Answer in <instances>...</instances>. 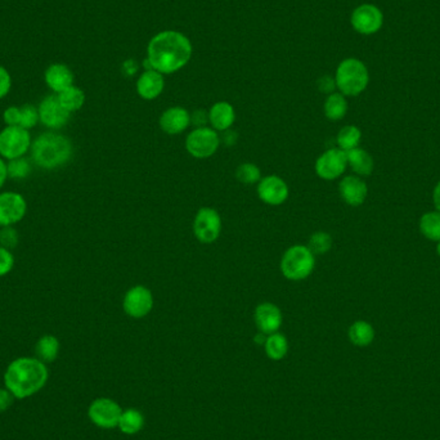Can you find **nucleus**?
Instances as JSON below:
<instances>
[{"instance_id":"nucleus-14","label":"nucleus","mask_w":440,"mask_h":440,"mask_svg":"<svg viewBox=\"0 0 440 440\" xmlns=\"http://www.w3.org/2000/svg\"><path fill=\"white\" fill-rule=\"evenodd\" d=\"M289 195L287 183L278 175L264 177L258 183V196L267 205L280 206L289 199Z\"/></svg>"},{"instance_id":"nucleus-20","label":"nucleus","mask_w":440,"mask_h":440,"mask_svg":"<svg viewBox=\"0 0 440 440\" xmlns=\"http://www.w3.org/2000/svg\"><path fill=\"white\" fill-rule=\"evenodd\" d=\"M165 86L162 73L155 70H146L136 82V92L140 98L146 101H154L162 93Z\"/></svg>"},{"instance_id":"nucleus-40","label":"nucleus","mask_w":440,"mask_h":440,"mask_svg":"<svg viewBox=\"0 0 440 440\" xmlns=\"http://www.w3.org/2000/svg\"><path fill=\"white\" fill-rule=\"evenodd\" d=\"M318 89L319 92L322 93H326V95H332L334 90L336 89V82L334 77L326 75V76H322L319 80H318Z\"/></svg>"},{"instance_id":"nucleus-19","label":"nucleus","mask_w":440,"mask_h":440,"mask_svg":"<svg viewBox=\"0 0 440 440\" xmlns=\"http://www.w3.org/2000/svg\"><path fill=\"white\" fill-rule=\"evenodd\" d=\"M339 192L341 199H344V202L347 205L360 206L366 201L368 188L366 183L359 177L349 175L341 179L339 184Z\"/></svg>"},{"instance_id":"nucleus-28","label":"nucleus","mask_w":440,"mask_h":440,"mask_svg":"<svg viewBox=\"0 0 440 440\" xmlns=\"http://www.w3.org/2000/svg\"><path fill=\"white\" fill-rule=\"evenodd\" d=\"M264 346H265L267 356H269L273 360H281L289 352L287 339L280 332L268 335Z\"/></svg>"},{"instance_id":"nucleus-4","label":"nucleus","mask_w":440,"mask_h":440,"mask_svg":"<svg viewBox=\"0 0 440 440\" xmlns=\"http://www.w3.org/2000/svg\"><path fill=\"white\" fill-rule=\"evenodd\" d=\"M368 71L365 63L356 58H347L339 64L336 70V88L341 95L356 97L360 95L368 85Z\"/></svg>"},{"instance_id":"nucleus-39","label":"nucleus","mask_w":440,"mask_h":440,"mask_svg":"<svg viewBox=\"0 0 440 440\" xmlns=\"http://www.w3.org/2000/svg\"><path fill=\"white\" fill-rule=\"evenodd\" d=\"M208 124H210L209 112L205 110H196L191 114V125L195 126V129L205 127Z\"/></svg>"},{"instance_id":"nucleus-30","label":"nucleus","mask_w":440,"mask_h":440,"mask_svg":"<svg viewBox=\"0 0 440 440\" xmlns=\"http://www.w3.org/2000/svg\"><path fill=\"white\" fill-rule=\"evenodd\" d=\"M362 139V132L356 125H346L339 132L336 142L337 146L343 151H352L359 146Z\"/></svg>"},{"instance_id":"nucleus-15","label":"nucleus","mask_w":440,"mask_h":440,"mask_svg":"<svg viewBox=\"0 0 440 440\" xmlns=\"http://www.w3.org/2000/svg\"><path fill=\"white\" fill-rule=\"evenodd\" d=\"M382 20V13L378 7L372 4H363L354 10L350 22L356 32L371 35L381 29Z\"/></svg>"},{"instance_id":"nucleus-8","label":"nucleus","mask_w":440,"mask_h":440,"mask_svg":"<svg viewBox=\"0 0 440 440\" xmlns=\"http://www.w3.org/2000/svg\"><path fill=\"white\" fill-rule=\"evenodd\" d=\"M193 233L201 243H214L221 233L220 214L212 208H201L193 221Z\"/></svg>"},{"instance_id":"nucleus-7","label":"nucleus","mask_w":440,"mask_h":440,"mask_svg":"<svg viewBox=\"0 0 440 440\" xmlns=\"http://www.w3.org/2000/svg\"><path fill=\"white\" fill-rule=\"evenodd\" d=\"M220 136L210 126L193 129L186 138V149L195 158H209L220 147Z\"/></svg>"},{"instance_id":"nucleus-27","label":"nucleus","mask_w":440,"mask_h":440,"mask_svg":"<svg viewBox=\"0 0 440 440\" xmlns=\"http://www.w3.org/2000/svg\"><path fill=\"white\" fill-rule=\"evenodd\" d=\"M419 231L430 241H440V212H426L419 219Z\"/></svg>"},{"instance_id":"nucleus-34","label":"nucleus","mask_w":440,"mask_h":440,"mask_svg":"<svg viewBox=\"0 0 440 440\" xmlns=\"http://www.w3.org/2000/svg\"><path fill=\"white\" fill-rule=\"evenodd\" d=\"M38 123H40L38 107H35L34 105L22 106L20 126L26 130H32V127L38 125Z\"/></svg>"},{"instance_id":"nucleus-42","label":"nucleus","mask_w":440,"mask_h":440,"mask_svg":"<svg viewBox=\"0 0 440 440\" xmlns=\"http://www.w3.org/2000/svg\"><path fill=\"white\" fill-rule=\"evenodd\" d=\"M237 139H239V136L234 130L232 129H228L225 132H221V136H220V142H223L225 146H234L237 143Z\"/></svg>"},{"instance_id":"nucleus-21","label":"nucleus","mask_w":440,"mask_h":440,"mask_svg":"<svg viewBox=\"0 0 440 440\" xmlns=\"http://www.w3.org/2000/svg\"><path fill=\"white\" fill-rule=\"evenodd\" d=\"M210 125L218 133L231 129L236 121V112L231 103L217 102L209 111Z\"/></svg>"},{"instance_id":"nucleus-1","label":"nucleus","mask_w":440,"mask_h":440,"mask_svg":"<svg viewBox=\"0 0 440 440\" xmlns=\"http://www.w3.org/2000/svg\"><path fill=\"white\" fill-rule=\"evenodd\" d=\"M192 57V44L182 32H158L147 47V61L151 70L160 73H174L183 69Z\"/></svg>"},{"instance_id":"nucleus-16","label":"nucleus","mask_w":440,"mask_h":440,"mask_svg":"<svg viewBox=\"0 0 440 440\" xmlns=\"http://www.w3.org/2000/svg\"><path fill=\"white\" fill-rule=\"evenodd\" d=\"M254 321L259 332L272 335L278 332L283 322L281 309L273 303H262L258 305L254 312Z\"/></svg>"},{"instance_id":"nucleus-37","label":"nucleus","mask_w":440,"mask_h":440,"mask_svg":"<svg viewBox=\"0 0 440 440\" xmlns=\"http://www.w3.org/2000/svg\"><path fill=\"white\" fill-rule=\"evenodd\" d=\"M20 117H21V107L11 106L5 108L3 112V120L7 126H20Z\"/></svg>"},{"instance_id":"nucleus-9","label":"nucleus","mask_w":440,"mask_h":440,"mask_svg":"<svg viewBox=\"0 0 440 440\" xmlns=\"http://www.w3.org/2000/svg\"><path fill=\"white\" fill-rule=\"evenodd\" d=\"M27 211L26 199L19 192H0V227H13Z\"/></svg>"},{"instance_id":"nucleus-22","label":"nucleus","mask_w":440,"mask_h":440,"mask_svg":"<svg viewBox=\"0 0 440 440\" xmlns=\"http://www.w3.org/2000/svg\"><path fill=\"white\" fill-rule=\"evenodd\" d=\"M347 158V165L352 168V170L360 175V177H368L374 171V158L372 156L359 147H356L352 151L346 152Z\"/></svg>"},{"instance_id":"nucleus-36","label":"nucleus","mask_w":440,"mask_h":440,"mask_svg":"<svg viewBox=\"0 0 440 440\" xmlns=\"http://www.w3.org/2000/svg\"><path fill=\"white\" fill-rule=\"evenodd\" d=\"M14 267V256L11 250L0 246V277L11 273Z\"/></svg>"},{"instance_id":"nucleus-32","label":"nucleus","mask_w":440,"mask_h":440,"mask_svg":"<svg viewBox=\"0 0 440 440\" xmlns=\"http://www.w3.org/2000/svg\"><path fill=\"white\" fill-rule=\"evenodd\" d=\"M7 169H8V178L21 180V179H26L30 175L32 164L27 158L23 156V158L10 160L7 162Z\"/></svg>"},{"instance_id":"nucleus-17","label":"nucleus","mask_w":440,"mask_h":440,"mask_svg":"<svg viewBox=\"0 0 440 440\" xmlns=\"http://www.w3.org/2000/svg\"><path fill=\"white\" fill-rule=\"evenodd\" d=\"M160 127L169 136H177L188 129L191 125V114L183 107H170L160 117Z\"/></svg>"},{"instance_id":"nucleus-33","label":"nucleus","mask_w":440,"mask_h":440,"mask_svg":"<svg viewBox=\"0 0 440 440\" xmlns=\"http://www.w3.org/2000/svg\"><path fill=\"white\" fill-rule=\"evenodd\" d=\"M236 178L243 184H255L262 180V171L255 164L245 162L237 168Z\"/></svg>"},{"instance_id":"nucleus-5","label":"nucleus","mask_w":440,"mask_h":440,"mask_svg":"<svg viewBox=\"0 0 440 440\" xmlns=\"http://www.w3.org/2000/svg\"><path fill=\"white\" fill-rule=\"evenodd\" d=\"M315 268V255L304 245H293L283 254L281 272L290 281H303Z\"/></svg>"},{"instance_id":"nucleus-11","label":"nucleus","mask_w":440,"mask_h":440,"mask_svg":"<svg viewBox=\"0 0 440 440\" xmlns=\"http://www.w3.org/2000/svg\"><path fill=\"white\" fill-rule=\"evenodd\" d=\"M123 308L126 315L132 318H145L154 308V295L146 286H134L125 293Z\"/></svg>"},{"instance_id":"nucleus-3","label":"nucleus","mask_w":440,"mask_h":440,"mask_svg":"<svg viewBox=\"0 0 440 440\" xmlns=\"http://www.w3.org/2000/svg\"><path fill=\"white\" fill-rule=\"evenodd\" d=\"M32 161L45 170H54L66 165L73 156V143L67 136L47 132L32 142Z\"/></svg>"},{"instance_id":"nucleus-41","label":"nucleus","mask_w":440,"mask_h":440,"mask_svg":"<svg viewBox=\"0 0 440 440\" xmlns=\"http://www.w3.org/2000/svg\"><path fill=\"white\" fill-rule=\"evenodd\" d=\"M13 394L8 389H0V412H4L13 402Z\"/></svg>"},{"instance_id":"nucleus-24","label":"nucleus","mask_w":440,"mask_h":440,"mask_svg":"<svg viewBox=\"0 0 440 440\" xmlns=\"http://www.w3.org/2000/svg\"><path fill=\"white\" fill-rule=\"evenodd\" d=\"M57 98L61 102V105L70 112H76L79 111L85 103V93L83 89H80L79 86L71 85L67 89L62 90L61 93H58Z\"/></svg>"},{"instance_id":"nucleus-45","label":"nucleus","mask_w":440,"mask_h":440,"mask_svg":"<svg viewBox=\"0 0 440 440\" xmlns=\"http://www.w3.org/2000/svg\"><path fill=\"white\" fill-rule=\"evenodd\" d=\"M267 337H268V335H265V334H262V332H259V334H256L254 340H255V343H256L258 345H264L265 341H267Z\"/></svg>"},{"instance_id":"nucleus-23","label":"nucleus","mask_w":440,"mask_h":440,"mask_svg":"<svg viewBox=\"0 0 440 440\" xmlns=\"http://www.w3.org/2000/svg\"><path fill=\"white\" fill-rule=\"evenodd\" d=\"M349 340L356 346L369 345L375 339V330L366 321H356L349 328Z\"/></svg>"},{"instance_id":"nucleus-31","label":"nucleus","mask_w":440,"mask_h":440,"mask_svg":"<svg viewBox=\"0 0 440 440\" xmlns=\"http://www.w3.org/2000/svg\"><path fill=\"white\" fill-rule=\"evenodd\" d=\"M332 243L334 241L331 234H328L327 232L319 231L310 236L308 247L315 255H325L331 250Z\"/></svg>"},{"instance_id":"nucleus-13","label":"nucleus","mask_w":440,"mask_h":440,"mask_svg":"<svg viewBox=\"0 0 440 440\" xmlns=\"http://www.w3.org/2000/svg\"><path fill=\"white\" fill-rule=\"evenodd\" d=\"M39 119L42 125L57 130L70 121L71 114L61 105L57 95H47L38 106Z\"/></svg>"},{"instance_id":"nucleus-25","label":"nucleus","mask_w":440,"mask_h":440,"mask_svg":"<svg viewBox=\"0 0 440 440\" xmlns=\"http://www.w3.org/2000/svg\"><path fill=\"white\" fill-rule=\"evenodd\" d=\"M325 115L331 121L341 120L347 112V102L345 95L341 93H332L328 95L325 101Z\"/></svg>"},{"instance_id":"nucleus-44","label":"nucleus","mask_w":440,"mask_h":440,"mask_svg":"<svg viewBox=\"0 0 440 440\" xmlns=\"http://www.w3.org/2000/svg\"><path fill=\"white\" fill-rule=\"evenodd\" d=\"M432 199H434V205L435 208L440 212V182L435 186L434 188V193H432Z\"/></svg>"},{"instance_id":"nucleus-12","label":"nucleus","mask_w":440,"mask_h":440,"mask_svg":"<svg viewBox=\"0 0 440 440\" xmlns=\"http://www.w3.org/2000/svg\"><path fill=\"white\" fill-rule=\"evenodd\" d=\"M121 413L123 411L120 406L114 400L107 398L97 399L90 404L88 411L89 419H92V422L103 429H112L119 426Z\"/></svg>"},{"instance_id":"nucleus-26","label":"nucleus","mask_w":440,"mask_h":440,"mask_svg":"<svg viewBox=\"0 0 440 440\" xmlns=\"http://www.w3.org/2000/svg\"><path fill=\"white\" fill-rule=\"evenodd\" d=\"M60 346L56 336L44 335L36 343V356L42 362H53L58 356Z\"/></svg>"},{"instance_id":"nucleus-29","label":"nucleus","mask_w":440,"mask_h":440,"mask_svg":"<svg viewBox=\"0 0 440 440\" xmlns=\"http://www.w3.org/2000/svg\"><path fill=\"white\" fill-rule=\"evenodd\" d=\"M145 425V419L142 413L136 409H127L121 413V417L119 421V428L127 435H133L139 432Z\"/></svg>"},{"instance_id":"nucleus-46","label":"nucleus","mask_w":440,"mask_h":440,"mask_svg":"<svg viewBox=\"0 0 440 440\" xmlns=\"http://www.w3.org/2000/svg\"><path fill=\"white\" fill-rule=\"evenodd\" d=\"M437 252H438V255L440 256V241L438 242V246H437Z\"/></svg>"},{"instance_id":"nucleus-38","label":"nucleus","mask_w":440,"mask_h":440,"mask_svg":"<svg viewBox=\"0 0 440 440\" xmlns=\"http://www.w3.org/2000/svg\"><path fill=\"white\" fill-rule=\"evenodd\" d=\"M12 88V76L10 71L4 67L0 66V99L7 97L11 92Z\"/></svg>"},{"instance_id":"nucleus-35","label":"nucleus","mask_w":440,"mask_h":440,"mask_svg":"<svg viewBox=\"0 0 440 440\" xmlns=\"http://www.w3.org/2000/svg\"><path fill=\"white\" fill-rule=\"evenodd\" d=\"M19 243V233L13 227H4L0 230V246L12 250Z\"/></svg>"},{"instance_id":"nucleus-2","label":"nucleus","mask_w":440,"mask_h":440,"mask_svg":"<svg viewBox=\"0 0 440 440\" xmlns=\"http://www.w3.org/2000/svg\"><path fill=\"white\" fill-rule=\"evenodd\" d=\"M48 380V369L39 358L22 356L13 360L4 374V384L14 398H27L38 393Z\"/></svg>"},{"instance_id":"nucleus-43","label":"nucleus","mask_w":440,"mask_h":440,"mask_svg":"<svg viewBox=\"0 0 440 440\" xmlns=\"http://www.w3.org/2000/svg\"><path fill=\"white\" fill-rule=\"evenodd\" d=\"M7 179H8L7 162L4 161V158H0V189L3 188V186L5 184Z\"/></svg>"},{"instance_id":"nucleus-10","label":"nucleus","mask_w":440,"mask_h":440,"mask_svg":"<svg viewBox=\"0 0 440 440\" xmlns=\"http://www.w3.org/2000/svg\"><path fill=\"white\" fill-rule=\"evenodd\" d=\"M347 168L345 151L340 148H330L315 161V173L321 179L334 180L344 174Z\"/></svg>"},{"instance_id":"nucleus-6","label":"nucleus","mask_w":440,"mask_h":440,"mask_svg":"<svg viewBox=\"0 0 440 440\" xmlns=\"http://www.w3.org/2000/svg\"><path fill=\"white\" fill-rule=\"evenodd\" d=\"M30 130L21 126H7L0 132V158L5 160L23 158L32 148Z\"/></svg>"},{"instance_id":"nucleus-18","label":"nucleus","mask_w":440,"mask_h":440,"mask_svg":"<svg viewBox=\"0 0 440 440\" xmlns=\"http://www.w3.org/2000/svg\"><path fill=\"white\" fill-rule=\"evenodd\" d=\"M44 80L53 93L58 95L73 85V70L67 64L52 63L44 73Z\"/></svg>"}]
</instances>
